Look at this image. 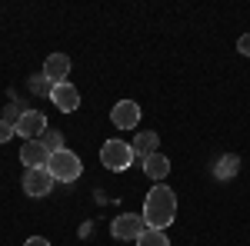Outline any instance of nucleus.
<instances>
[{"label":"nucleus","mask_w":250,"mask_h":246,"mask_svg":"<svg viewBox=\"0 0 250 246\" xmlns=\"http://www.w3.org/2000/svg\"><path fill=\"white\" fill-rule=\"evenodd\" d=\"M137 246H170V240L164 236V229H144V236L137 240Z\"/></svg>","instance_id":"15"},{"label":"nucleus","mask_w":250,"mask_h":246,"mask_svg":"<svg viewBox=\"0 0 250 246\" xmlns=\"http://www.w3.org/2000/svg\"><path fill=\"white\" fill-rule=\"evenodd\" d=\"M237 50H240L244 57H250V34H244V37L237 40Z\"/></svg>","instance_id":"19"},{"label":"nucleus","mask_w":250,"mask_h":246,"mask_svg":"<svg viewBox=\"0 0 250 246\" xmlns=\"http://www.w3.org/2000/svg\"><path fill=\"white\" fill-rule=\"evenodd\" d=\"M30 90H34L37 96H50V90H54V83H50L47 76L40 74V76H30Z\"/></svg>","instance_id":"16"},{"label":"nucleus","mask_w":250,"mask_h":246,"mask_svg":"<svg viewBox=\"0 0 250 246\" xmlns=\"http://www.w3.org/2000/svg\"><path fill=\"white\" fill-rule=\"evenodd\" d=\"M137 160V153L130 143H124V140H107L104 147H100V163L107 167V170H127L130 163Z\"/></svg>","instance_id":"3"},{"label":"nucleus","mask_w":250,"mask_h":246,"mask_svg":"<svg viewBox=\"0 0 250 246\" xmlns=\"http://www.w3.org/2000/svg\"><path fill=\"white\" fill-rule=\"evenodd\" d=\"M237 173H240V156H237V153L217 156V163H213V176H217V180H233Z\"/></svg>","instance_id":"12"},{"label":"nucleus","mask_w":250,"mask_h":246,"mask_svg":"<svg viewBox=\"0 0 250 246\" xmlns=\"http://www.w3.org/2000/svg\"><path fill=\"white\" fill-rule=\"evenodd\" d=\"M54 183H57V180L50 176L47 167H37V170H27V173H23V193H27V196H34V200H37V196H47V193L54 189Z\"/></svg>","instance_id":"5"},{"label":"nucleus","mask_w":250,"mask_h":246,"mask_svg":"<svg viewBox=\"0 0 250 246\" xmlns=\"http://www.w3.org/2000/svg\"><path fill=\"white\" fill-rule=\"evenodd\" d=\"M144 173L150 176V180H164L167 173H170V156H164V153H154V156H147L144 160Z\"/></svg>","instance_id":"13"},{"label":"nucleus","mask_w":250,"mask_h":246,"mask_svg":"<svg viewBox=\"0 0 250 246\" xmlns=\"http://www.w3.org/2000/svg\"><path fill=\"white\" fill-rule=\"evenodd\" d=\"M43 76H47L50 83H63V80L70 76V57H67V54H50L47 63H43Z\"/></svg>","instance_id":"10"},{"label":"nucleus","mask_w":250,"mask_h":246,"mask_svg":"<svg viewBox=\"0 0 250 246\" xmlns=\"http://www.w3.org/2000/svg\"><path fill=\"white\" fill-rule=\"evenodd\" d=\"M47 160H50V153L43 150V143H40V140H23V147H20V163H23L27 170L47 167Z\"/></svg>","instance_id":"9"},{"label":"nucleus","mask_w":250,"mask_h":246,"mask_svg":"<svg viewBox=\"0 0 250 246\" xmlns=\"http://www.w3.org/2000/svg\"><path fill=\"white\" fill-rule=\"evenodd\" d=\"M14 130H17V136H23V140H40L50 127H47V116L40 114V110H23V116L17 120Z\"/></svg>","instance_id":"6"},{"label":"nucleus","mask_w":250,"mask_h":246,"mask_svg":"<svg viewBox=\"0 0 250 246\" xmlns=\"http://www.w3.org/2000/svg\"><path fill=\"white\" fill-rule=\"evenodd\" d=\"M10 136H17V130H14V127L7 123V120H0V143H7Z\"/></svg>","instance_id":"18"},{"label":"nucleus","mask_w":250,"mask_h":246,"mask_svg":"<svg viewBox=\"0 0 250 246\" xmlns=\"http://www.w3.org/2000/svg\"><path fill=\"white\" fill-rule=\"evenodd\" d=\"M50 100H54V107H57L60 114H74V110L80 107V90L70 83V80H63V83H54Z\"/></svg>","instance_id":"7"},{"label":"nucleus","mask_w":250,"mask_h":246,"mask_svg":"<svg viewBox=\"0 0 250 246\" xmlns=\"http://www.w3.org/2000/svg\"><path fill=\"white\" fill-rule=\"evenodd\" d=\"M110 120H114L117 130H134L140 123V107L134 100H117V107L110 110Z\"/></svg>","instance_id":"8"},{"label":"nucleus","mask_w":250,"mask_h":246,"mask_svg":"<svg viewBox=\"0 0 250 246\" xmlns=\"http://www.w3.org/2000/svg\"><path fill=\"white\" fill-rule=\"evenodd\" d=\"M47 170H50V176L57 183H74V180H80V173H83V163H80V156L74 150H60V153H50Z\"/></svg>","instance_id":"2"},{"label":"nucleus","mask_w":250,"mask_h":246,"mask_svg":"<svg viewBox=\"0 0 250 246\" xmlns=\"http://www.w3.org/2000/svg\"><path fill=\"white\" fill-rule=\"evenodd\" d=\"M23 246H50V240H43V236H30Z\"/></svg>","instance_id":"20"},{"label":"nucleus","mask_w":250,"mask_h":246,"mask_svg":"<svg viewBox=\"0 0 250 246\" xmlns=\"http://www.w3.org/2000/svg\"><path fill=\"white\" fill-rule=\"evenodd\" d=\"M40 143H43V150H47V153L67 150V147H63V133H60V130H47L43 136H40Z\"/></svg>","instance_id":"14"},{"label":"nucleus","mask_w":250,"mask_h":246,"mask_svg":"<svg viewBox=\"0 0 250 246\" xmlns=\"http://www.w3.org/2000/svg\"><path fill=\"white\" fill-rule=\"evenodd\" d=\"M177 220V193L170 187H150L144 200V223L147 229H167Z\"/></svg>","instance_id":"1"},{"label":"nucleus","mask_w":250,"mask_h":246,"mask_svg":"<svg viewBox=\"0 0 250 246\" xmlns=\"http://www.w3.org/2000/svg\"><path fill=\"white\" fill-rule=\"evenodd\" d=\"M144 229H147V223H144V216L140 213H120L114 223H110V233H114V240H140L144 236Z\"/></svg>","instance_id":"4"},{"label":"nucleus","mask_w":250,"mask_h":246,"mask_svg":"<svg viewBox=\"0 0 250 246\" xmlns=\"http://www.w3.org/2000/svg\"><path fill=\"white\" fill-rule=\"evenodd\" d=\"M20 116H23L20 103H7V107H3V116H0V120H7L10 127H17V120H20Z\"/></svg>","instance_id":"17"},{"label":"nucleus","mask_w":250,"mask_h":246,"mask_svg":"<svg viewBox=\"0 0 250 246\" xmlns=\"http://www.w3.org/2000/svg\"><path fill=\"white\" fill-rule=\"evenodd\" d=\"M130 147H134V153L140 156V160H147V156L160 153V150H157V147H160V136L150 133V130H144V133H137V136H134V143H130Z\"/></svg>","instance_id":"11"}]
</instances>
